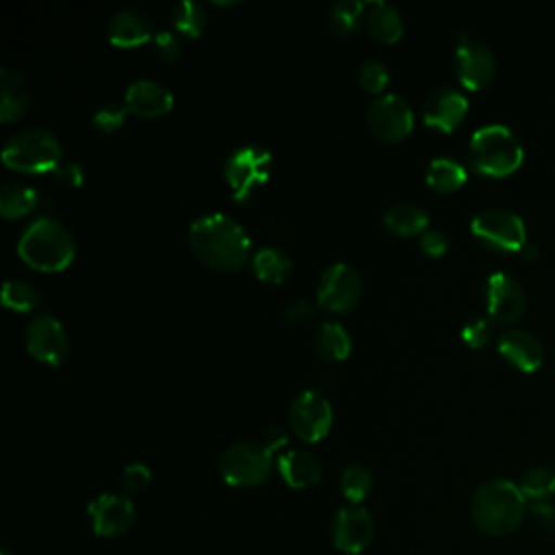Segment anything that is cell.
<instances>
[{
    "label": "cell",
    "instance_id": "obj_26",
    "mask_svg": "<svg viewBox=\"0 0 555 555\" xmlns=\"http://www.w3.org/2000/svg\"><path fill=\"white\" fill-rule=\"evenodd\" d=\"M317 353L327 362H340L351 351V338L340 323H323L314 336Z\"/></svg>",
    "mask_w": 555,
    "mask_h": 555
},
{
    "label": "cell",
    "instance_id": "obj_24",
    "mask_svg": "<svg viewBox=\"0 0 555 555\" xmlns=\"http://www.w3.org/2000/svg\"><path fill=\"white\" fill-rule=\"evenodd\" d=\"M384 225L399 236H414L427 232L429 215L414 204H395L384 215Z\"/></svg>",
    "mask_w": 555,
    "mask_h": 555
},
{
    "label": "cell",
    "instance_id": "obj_15",
    "mask_svg": "<svg viewBox=\"0 0 555 555\" xmlns=\"http://www.w3.org/2000/svg\"><path fill=\"white\" fill-rule=\"evenodd\" d=\"M375 533L373 518L362 507H345L334 516L332 540L334 546L347 555L362 553Z\"/></svg>",
    "mask_w": 555,
    "mask_h": 555
},
{
    "label": "cell",
    "instance_id": "obj_43",
    "mask_svg": "<svg viewBox=\"0 0 555 555\" xmlns=\"http://www.w3.org/2000/svg\"><path fill=\"white\" fill-rule=\"evenodd\" d=\"M520 254L525 256V260H535V258H538V249H535L533 243H527V245L520 249Z\"/></svg>",
    "mask_w": 555,
    "mask_h": 555
},
{
    "label": "cell",
    "instance_id": "obj_41",
    "mask_svg": "<svg viewBox=\"0 0 555 555\" xmlns=\"http://www.w3.org/2000/svg\"><path fill=\"white\" fill-rule=\"evenodd\" d=\"M286 317L293 323H308L314 319V308L306 299H297L286 308Z\"/></svg>",
    "mask_w": 555,
    "mask_h": 555
},
{
    "label": "cell",
    "instance_id": "obj_21",
    "mask_svg": "<svg viewBox=\"0 0 555 555\" xmlns=\"http://www.w3.org/2000/svg\"><path fill=\"white\" fill-rule=\"evenodd\" d=\"M278 470L282 479L297 490L317 486L321 481V464L308 451H299V449L284 451L278 457Z\"/></svg>",
    "mask_w": 555,
    "mask_h": 555
},
{
    "label": "cell",
    "instance_id": "obj_7",
    "mask_svg": "<svg viewBox=\"0 0 555 555\" xmlns=\"http://www.w3.org/2000/svg\"><path fill=\"white\" fill-rule=\"evenodd\" d=\"M470 232L473 236L494 249V251H518L527 245V230H525V221L509 210H483L479 215L473 217L470 221Z\"/></svg>",
    "mask_w": 555,
    "mask_h": 555
},
{
    "label": "cell",
    "instance_id": "obj_2",
    "mask_svg": "<svg viewBox=\"0 0 555 555\" xmlns=\"http://www.w3.org/2000/svg\"><path fill=\"white\" fill-rule=\"evenodd\" d=\"M527 514V501L520 488L509 479H490L481 483L470 501V516L486 535H507L516 531Z\"/></svg>",
    "mask_w": 555,
    "mask_h": 555
},
{
    "label": "cell",
    "instance_id": "obj_27",
    "mask_svg": "<svg viewBox=\"0 0 555 555\" xmlns=\"http://www.w3.org/2000/svg\"><path fill=\"white\" fill-rule=\"evenodd\" d=\"M427 184L438 193H453L466 182V169L451 158H434L425 171Z\"/></svg>",
    "mask_w": 555,
    "mask_h": 555
},
{
    "label": "cell",
    "instance_id": "obj_18",
    "mask_svg": "<svg viewBox=\"0 0 555 555\" xmlns=\"http://www.w3.org/2000/svg\"><path fill=\"white\" fill-rule=\"evenodd\" d=\"M499 353L518 371L522 373H533L542 366L544 362V347L542 343L525 332V330H507L499 336L496 343Z\"/></svg>",
    "mask_w": 555,
    "mask_h": 555
},
{
    "label": "cell",
    "instance_id": "obj_17",
    "mask_svg": "<svg viewBox=\"0 0 555 555\" xmlns=\"http://www.w3.org/2000/svg\"><path fill=\"white\" fill-rule=\"evenodd\" d=\"M468 113V100L451 89L440 87L431 91L423 102V121L440 132H453Z\"/></svg>",
    "mask_w": 555,
    "mask_h": 555
},
{
    "label": "cell",
    "instance_id": "obj_22",
    "mask_svg": "<svg viewBox=\"0 0 555 555\" xmlns=\"http://www.w3.org/2000/svg\"><path fill=\"white\" fill-rule=\"evenodd\" d=\"M0 85H2L0 119H2V124H11V121L20 119L30 108V98H33L30 95V87L11 67H2Z\"/></svg>",
    "mask_w": 555,
    "mask_h": 555
},
{
    "label": "cell",
    "instance_id": "obj_3",
    "mask_svg": "<svg viewBox=\"0 0 555 555\" xmlns=\"http://www.w3.org/2000/svg\"><path fill=\"white\" fill-rule=\"evenodd\" d=\"M17 251L28 267L46 273H56L72 264L76 243L61 221L52 217H39L22 232L17 241Z\"/></svg>",
    "mask_w": 555,
    "mask_h": 555
},
{
    "label": "cell",
    "instance_id": "obj_20",
    "mask_svg": "<svg viewBox=\"0 0 555 555\" xmlns=\"http://www.w3.org/2000/svg\"><path fill=\"white\" fill-rule=\"evenodd\" d=\"M154 22L145 11L124 9L108 22V39L117 48H137L154 39Z\"/></svg>",
    "mask_w": 555,
    "mask_h": 555
},
{
    "label": "cell",
    "instance_id": "obj_25",
    "mask_svg": "<svg viewBox=\"0 0 555 555\" xmlns=\"http://www.w3.org/2000/svg\"><path fill=\"white\" fill-rule=\"evenodd\" d=\"M527 507L555 501V470L548 466L529 468L518 483Z\"/></svg>",
    "mask_w": 555,
    "mask_h": 555
},
{
    "label": "cell",
    "instance_id": "obj_37",
    "mask_svg": "<svg viewBox=\"0 0 555 555\" xmlns=\"http://www.w3.org/2000/svg\"><path fill=\"white\" fill-rule=\"evenodd\" d=\"M152 481V473L145 464H130L121 473V488L128 494H139L143 492Z\"/></svg>",
    "mask_w": 555,
    "mask_h": 555
},
{
    "label": "cell",
    "instance_id": "obj_29",
    "mask_svg": "<svg viewBox=\"0 0 555 555\" xmlns=\"http://www.w3.org/2000/svg\"><path fill=\"white\" fill-rule=\"evenodd\" d=\"M254 273L260 282H269V284H280L286 280V275L291 273L293 269V262L291 258L282 251V249H275V247H264L260 249L254 260Z\"/></svg>",
    "mask_w": 555,
    "mask_h": 555
},
{
    "label": "cell",
    "instance_id": "obj_40",
    "mask_svg": "<svg viewBox=\"0 0 555 555\" xmlns=\"http://www.w3.org/2000/svg\"><path fill=\"white\" fill-rule=\"evenodd\" d=\"M54 173L69 189H78L85 182V173L76 163H63V165H59V169Z\"/></svg>",
    "mask_w": 555,
    "mask_h": 555
},
{
    "label": "cell",
    "instance_id": "obj_10",
    "mask_svg": "<svg viewBox=\"0 0 555 555\" xmlns=\"http://www.w3.org/2000/svg\"><path fill=\"white\" fill-rule=\"evenodd\" d=\"M360 293H362V282L358 271L345 262H336L323 273L319 282L317 304L327 312L343 314L356 308Z\"/></svg>",
    "mask_w": 555,
    "mask_h": 555
},
{
    "label": "cell",
    "instance_id": "obj_16",
    "mask_svg": "<svg viewBox=\"0 0 555 555\" xmlns=\"http://www.w3.org/2000/svg\"><path fill=\"white\" fill-rule=\"evenodd\" d=\"M91 529L95 535L115 538L130 529L134 520V507L128 496L121 494H100L89 505Z\"/></svg>",
    "mask_w": 555,
    "mask_h": 555
},
{
    "label": "cell",
    "instance_id": "obj_31",
    "mask_svg": "<svg viewBox=\"0 0 555 555\" xmlns=\"http://www.w3.org/2000/svg\"><path fill=\"white\" fill-rule=\"evenodd\" d=\"M371 486H373L371 470L362 464H351L340 475V492L351 503L364 501L371 492Z\"/></svg>",
    "mask_w": 555,
    "mask_h": 555
},
{
    "label": "cell",
    "instance_id": "obj_38",
    "mask_svg": "<svg viewBox=\"0 0 555 555\" xmlns=\"http://www.w3.org/2000/svg\"><path fill=\"white\" fill-rule=\"evenodd\" d=\"M152 43H154L156 56H158L160 61H165V63L178 61V56H180V52H182V43H180L178 35H173V33H169V30L156 33L154 39H152Z\"/></svg>",
    "mask_w": 555,
    "mask_h": 555
},
{
    "label": "cell",
    "instance_id": "obj_23",
    "mask_svg": "<svg viewBox=\"0 0 555 555\" xmlns=\"http://www.w3.org/2000/svg\"><path fill=\"white\" fill-rule=\"evenodd\" d=\"M364 28L379 43H397L403 35V20L392 4L377 0L366 4Z\"/></svg>",
    "mask_w": 555,
    "mask_h": 555
},
{
    "label": "cell",
    "instance_id": "obj_34",
    "mask_svg": "<svg viewBox=\"0 0 555 555\" xmlns=\"http://www.w3.org/2000/svg\"><path fill=\"white\" fill-rule=\"evenodd\" d=\"M358 82L369 93L384 91V87L388 85V69H386V65L375 61V59L364 61L360 65V72H358Z\"/></svg>",
    "mask_w": 555,
    "mask_h": 555
},
{
    "label": "cell",
    "instance_id": "obj_12",
    "mask_svg": "<svg viewBox=\"0 0 555 555\" xmlns=\"http://www.w3.org/2000/svg\"><path fill=\"white\" fill-rule=\"evenodd\" d=\"M26 349L35 360L61 366L69 356V338L54 317L39 314L28 323Z\"/></svg>",
    "mask_w": 555,
    "mask_h": 555
},
{
    "label": "cell",
    "instance_id": "obj_42",
    "mask_svg": "<svg viewBox=\"0 0 555 555\" xmlns=\"http://www.w3.org/2000/svg\"><path fill=\"white\" fill-rule=\"evenodd\" d=\"M264 444L275 453L280 451L284 444H286V431L282 427H271L267 434H264Z\"/></svg>",
    "mask_w": 555,
    "mask_h": 555
},
{
    "label": "cell",
    "instance_id": "obj_6",
    "mask_svg": "<svg viewBox=\"0 0 555 555\" xmlns=\"http://www.w3.org/2000/svg\"><path fill=\"white\" fill-rule=\"evenodd\" d=\"M273 451L262 442H236L228 447L219 460V473L234 488H254L267 481L271 473Z\"/></svg>",
    "mask_w": 555,
    "mask_h": 555
},
{
    "label": "cell",
    "instance_id": "obj_19",
    "mask_svg": "<svg viewBox=\"0 0 555 555\" xmlns=\"http://www.w3.org/2000/svg\"><path fill=\"white\" fill-rule=\"evenodd\" d=\"M124 104L128 113L154 119L167 115L173 108V95L165 85L156 80H137L128 87Z\"/></svg>",
    "mask_w": 555,
    "mask_h": 555
},
{
    "label": "cell",
    "instance_id": "obj_1",
    "mask_svg": "<svg viewBox=\"0 0 555 555\" xmlns=\"http://www.w3.org/2000/svg\"><path fill=\"white\" fill-rule=\"evenodd\" d=\"M189 243L197 260L217 271H238L251 247L243 225L221 212L195 219L189 228Z\"/></svg>",
    "mask_w": 555,
    "mask_h": 555
},
{
    "label": "cell",
    "instance_id": "obj_5",
    "mask_svg": "<svg viewBox=\"0 0 555 555\" xmlns=\"http://www.w3.org/2000/svg\"><path fill=\"white\" fill-rule=\"evenodd\" d=\"M2 163L22 173L56 171L61 165V143L46 128H28L4 143Z\"/></svg>",
    "mask_w": 555,
    "mask_h": 555
},
{
    "label": "cell",
    "instance_id": "obj_33",
    "mask_svg": "<svg viewBox=\"0 0 555 555\" xmlns=\"http://www.w3.org/2000/svg\"><path fill=\"white\" fill-rule=\"evenodd\" d=\"M2 304L15 312H30L39 304V291L24 280H9L2 288Z\"/></svg>",
    "mask_w": 555,
    "mask_h": 555
},
{
    "label": "cell",
    "instance_id": "obj_32",
    "mask_svg": "<svg viewBox=\"0 0 555 555\" xmlns=\"http://www.w3.org/2000/svg\"><path fill=\"white\" fill-rule=\"evenodd\" d=\"M173 26L180 35L184 37H191V39H197L204 28H206V13H204V7L197 4V2H180L176 9H173Z\"/></svg>",
    "mask_w": 555,
    "mask_h": 555
},
{
    "label": "cell",
    "instance_id": "obj_13",
    "mask_svg": "<svg viewBox=\"0 0 555 555\" xmlns=\"http://www.w3.org/2000/svg\"><path fill=\"white\" fill-rule=\"evenodd\" d=\"M486 304L494 323L509 325L525 312V293L514 278L503 271H494L486 284Z\"/></svg>",
    "mask_w": 555,
    "mask_h": 555
},
{
    "label": "cell",
    "instance_id": "obj_35",
    "mask_svg": "<svg viewBox=\"0 0 555 555\" xmlns=\"http://www.w3.org/2000/svg\"><path fill=\"white\" fill-rule=\"evenodd\" d=\"M126 113H128L126 104H121V102H106V104H102V106L95 111V115H93V126H95L98 130H102V132H113V130H117V128L124 126Z\"/></svg>",
    "mask_w": 555,
    "mask_h": 555
},
{
    "label": "cell",
    "instance_id": "obj_36",
    "mask_svg": "<svg viewBox=\"0 0 555 555\" xmlns=\"http://www.w3.org/2000/svg\"><path fill=\"white\" fill-rule=\"evenodd\" d=\"M492 338V325L488 319L483 317H475L470 319L464 327H462V340L470 347V349H481L490 343Z\"/></svg>",
    "mask_w": 555,
    "mask_h": 555
},
{
    "label": "cell",
    "instance_id": "obj_11",
    "mask_svg": "<svg viewBox=\"0 0 555 555\" xmlns=\"http://www.w3.org/2000/svg\"><path fill=\"white\" fill-rule=\"evenodd\" d=\"M288 418L297 438L304 442H319L332 427V405L323 395L304 390L293 399Z\"/></svg>",
    "mask_w": 555,
    "mask_h": 555
},
{
    "label": "cell",
    "instance_id": "obj_9",
    "mask_svg": "<svg viewBox=\"0 0 555 555\" xmlns=\"http://www.w3.org/2000/svg\"><path fill=\"white\" fill-rule=\"evenodd\" d=\"M366 124L377 139L386 143H397L412 132L414 117H412V108L403 98L382 95L369 104Z\"/></svg>",
    "mask_w": 555,
    "mask_h": 555
},
{
    "label": "cell",
    "instance_id": "obj_39",
    "mask_svg": "<svg viewBox=\"0 0 555 555\" xmlns=\"http://www.w3.org/2000/svg\"><path fill=\"white\" fill-rule=\"evenodd\" d=\"M418 247H421V251H423L425 256H429V258H440V256L447 254L449 243H447V236H444L442 232H438V230H427V232H423V236H421V241H418Z\"/></svg>",
    "mask_w": 555,
    "mask_h": 555
},
{
    "label": "cell",
    "instance_id": "obj_4",
    "mask_svg": "<svg viewBox=\"0 0 555 555\" xmlns=\"http://www.w3.org/2000/svg\"><path fill=\"white\" fill-rule=\"evenodd\" d=\"M525 150L518 137L501 126H483L473 132L468 145V160L470 167L488 178H505L514 173L522 165Z\"/></svg>",
    "mask_w": 555,
    "mask_h": 555
},
{
    "label": "cell",
    "instance_id": "obj_28",
    "mask_svg": "<svg viewBox=\"0 0 555 555\" xmlns=\"http://www.w3.org/2000/svg\"><path fill=\"white\" fill-rule=\"evenodd\" d=\"M364 13H366V4L364 2L345 0V2H338V4H334L330 9L327 24H330L334 35L351 37V35H356L364 26Z\"/></svg>",
    "mask_w": 555,
    "mask_h": 555
},
{
    "label": "cell",
    "instance_id": "obj_8",
    "mask_svg": "<svg viewBox=\"0 0 555 555\" xmlns=\"http://www.w3.org/2000/svg\"><path fill=\"white\" fill-rule=\"evenodd\" d=\"M225 180L236 202H247L251 193L269 180L271 154L262 147H238L225 160Z\"/></svg>",
    "mask_w": 555,
    "mask_h": 555
},
{
    "label": "cell",
    "instance_id": "obj_30",
    "mask_svg": "<svg viewBox=\"0 0 555 555\" xmlns=\"http://www.w3.org/2000/svg\"><path fill=\"white\" fill-rule=\"evenodd\" d=\"M39 197L35 193V189L11 182L4 184L0 191V215L4 219H20L24 215H28L35 206H37Z\"/></svg>",
    "mask_w": 555,
    "mask_h": 555
},
{
    "label": "cell",
    "instance_id": "obj_14",
    "mask_svg": "<svg viewBox=\"0 0 555 555\" xmlns=\"http://www.w3.org/2000/svg\"><path fill=\"white\" fill-rule=\"evenodd\" d=\"M496 72V61L492 56V52L477 41H470L466 37L460 39V46L455 50V76L457 80L470 89H483L486 85H490V80L494 78Z\"/></svg>",
    "mask_w": 555,
    "mask_h": 555
}]
</instances>
